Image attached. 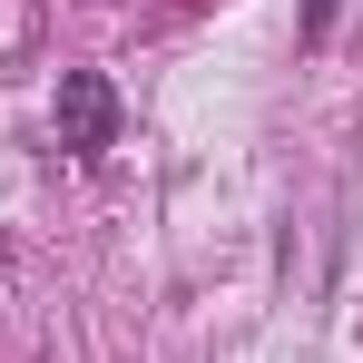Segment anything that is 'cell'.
<instances>
[{"instance_id": "2", "label": "cell", "mask_w": 363, "mask_h": 363, "mask_svg": "<svg viewBox=\"0 0 363 363\" xmlns=\"http://www.w3.org/2000/svg\"><path fill=\"white\" fill-rule=\"evenodd\" d=\"M334 30V0H304V40H324Z\"/></svg>"}, {"instance_id": "1", "label": "cell", "mask_w": 363, "mask_h": 363, "mask_svg": "<svg viewBox=\"0 0 363 363\" xmlns=\"http://www.w3.org/2000/svg\"><path fill=\"white\" fill-rule=\"evenodd\" d=\"M108 138H118V89L99 69H69L60 79V147L69 157H99Z\"/></svg>"}]
</instances>
